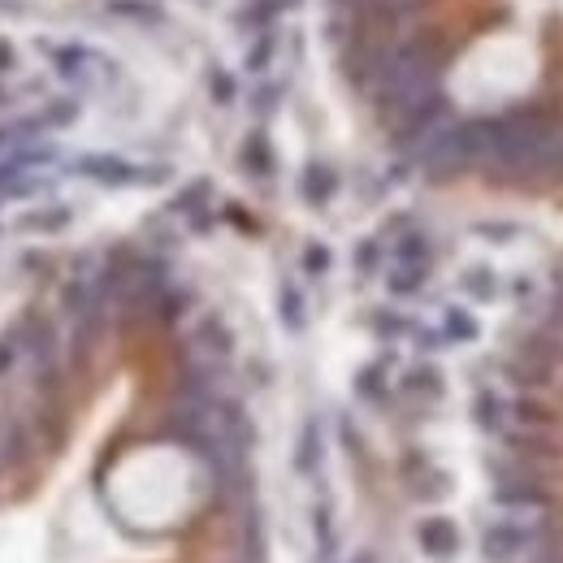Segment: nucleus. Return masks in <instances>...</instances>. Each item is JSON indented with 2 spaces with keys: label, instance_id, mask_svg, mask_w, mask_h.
<instances>
[{
  "label": "nucleus",
  "instance_id": "nucleus-3",
  "mask_svg": "<svg viewBox=\"0 0 563 563\" xmlns=\"http://www.w3.org/2000/svg\"><path fill=\"white\" fill-rule=\"evenodd\" d=\"M421 542H425L434 555H442V559L455 555V529L447 525V520H429V525L421 529Z\"/></svg>",
  "mask_w": 563,
  "mask_h": 563
},
{
  "label": "nucleus",
  "instance_id": "nucleus-4",
  "mask_svg": "<svg viewBox=\"0 0 563 563\" xmlns=\"http://www.w3.org/2000/svg\"><path fill=\"white\" fill-rule=\"evenodd\" d=\"M330 195V174L325 169H312V200H325Z\"/></svg>",
  "mask_w": 563,
  "mask_h": 563
},
{
  "label": "nucleus",
  "instance_id": "nucleus-5",
  "mask_svg": "<svg viewBox=\"0 0 563 563\" xmlns=\"http://www.w3.org/2000/svg\"><path fill=\"white\" fill-rule=\"evenodd\" d=\"M468 286H473V291H481V295H490V278H486V269L473 273V278H468Z\"/></svg>",
  "mask_w": 563,
  "mask_h": 563
},
{
  "label": "nucleus",
  "instance_id": "nucleus-1",
  "mask_svg": "<svg viewBox=\"0 0 563 563\" xmlns=\"http://www.w3.org/2000/svg\"><path fill=\"white\" fill-rule=\"evenodd\" d=\"M377 96L390 113L399 117H421L434 113V96H438V61L425 48H399L395 57L382 65L377 74Z\"/></svg>",
  "mask_w": 563,
  "mask_h": 563
},
{
  "label": "nucleus",
  "instance_id": "nucleus-2",
  "mask_svg": "<svg viewBox=\"0 0 563 563\" xmlns=\"http://www.w3.org/2000/svg\"><path fill=\"white\" fill-rule=\"evenodd\" d=\"M533 546H538V533L525 529L520 520H503V525L486 529V542H481V551H486L490 563H520Z\"/></svg>",
  "mask_w": 563,
  "mask_h": 563
}]
</instances>
